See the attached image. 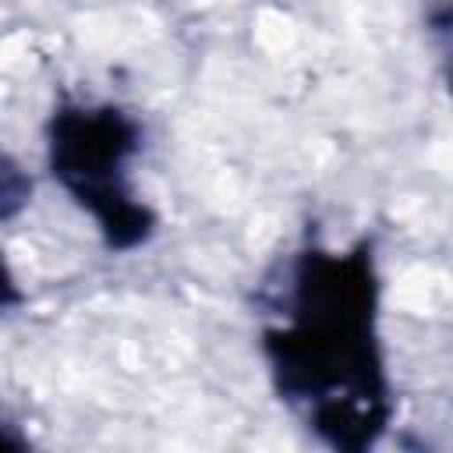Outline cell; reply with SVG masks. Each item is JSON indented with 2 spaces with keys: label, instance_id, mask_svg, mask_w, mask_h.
Wrapping results in <instances>:
<instances>
[{
  "label": "cell",
  "instance_id": "6da1fadb",
  "mask_svg": "<svg viewBox=\"0 0 453 453\" xmlns=\"http://www.w3.org/2000/svg\"><path fill=\"white\" fill-rule=\"evenodd\" d=\"M372 308L368 255L315 251L297 265L290 326L269 333L280 389L308 407L315 432L336 453H368L386 421Z\"/></svg>",
  "mask_w": 453,
  "mask_h": 453
},
{
  "label": "cell",
  "instance_id": "7a4b0ae2",
  "mask_svg": "<svg viewBox=\"0 0 453 453\" xmlns=\"http://www.w3.org/2000/svg\"><path fill=\"white\" fill-rule=\"evenodd\" d=\"M138 131L113 106H67L50 131V163L67 191L92 209L113 248L149 237L152 212L134 202L120 180L124 159L134 152Z\"/></svg>",
  "mask_w": 453,
  "mask_h": 453
},
{
  "label": "cell",
  "instance_id": "3957f363",
  "mask_svg": "<svg viewBox=\"0 0 453 453\" xmlns=\"http://www.w3.org/2000/svg\"><path fill=\"white\" fill-rule=\"evenodd\" d=\"M28 195H32V180L21 173V166L14 159L0 156V219L21 212Z\"/></svg>",
  "mask_w": 453,
  "mask_h": 453
},
{
  "label": "cell",
  "instance_id": "277c9868",
  "mask_svg": "<svg viewBox=\"0 0 453 453\" xmlns=\"http://www.w3.org/2000/svg\"><path fill=\"white\" fill-rule=\"evenodd\" d=\"M14 301H18V287H14V280H11V273H7V265L0 258V311L7 304H14Z\"/></svg>",
  "mask_w": 453,
  "mask_h": 453
},
{
  "label": "cell",
  "instance_id": "5b68a950",
  "mask_svg": "<svg viewBox=\"0 0 453 453\" xmlns=\"http://www.w3.org/2000/svg\"><path fill=\"white\" fill-rule=\"evenodd\" d=\"M0 453H25V446L14 439V435H7V432H0Z\"/></svg>",
  "mask_w": 453,
  "mask_h": 453
}]
</instances>
